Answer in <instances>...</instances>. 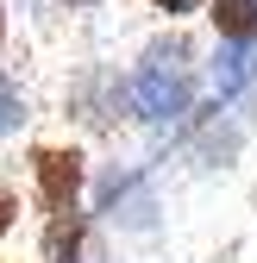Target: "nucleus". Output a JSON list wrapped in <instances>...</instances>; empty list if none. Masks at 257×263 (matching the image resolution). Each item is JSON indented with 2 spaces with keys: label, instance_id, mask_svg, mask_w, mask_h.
Listing matches in <instances>:
<instances>
[{
  "label": "nucleus",
  "instance_id": "3",
  "mask_svg": "<svg viewBox=\"0 0 257 263\" xmlns=\"http://www.w3.org/2000/svg\"><path fill=\"white\" fill-rule=\"evenodd\" d=\"M82 257V213H50V232H44V263H76Z\"/></svg>",
  "mask_w": 257,
  "mask_h": 263
},
{
  "label": "nucleus",
  "instance_id": "7",
  "mask_svg": "<svg viewBox=\"0 0 257 263\" xmlns=\"http://www.w3.org/2000/svg\"><path fill=\"white\" fill-rule=\"evenodd\" d=\"M157 7H163V13H188V7H195V0H157Z\"/></svg>",
  "mask_w": 257,
  "mask_h": 263
},
{
  "label": "nucleus",
  "instance_id": "5",
  "mask_svg": "<svg viewBox=\"0 0 257 263\" xmlns=\"http://www.w3.org/2000/svg\"><path fill=\"white\" fill-rule=\"evenodd\" d=\"M251 69H257V50H251V44H226V50L213 57V88L232 94V88L251 82Z\"/></svg>",
  "mask_w": 257,
  "mask_h": 263
},
{
  "label": "nucleus",
  "instance_id": "4",
  "mask_svg": "<svg viewBox=\"0 0 257 263\" xmlns=\"http://www.w3.org/2000/svg\"><path fill=\"white\" fill-rule=\"evenodd\" d=\"M213 25L226 44H251L257 38V0H213Z\"/></svg>",
  "mask_w": 257,
  "mask_h": 263
},
{
  "label": "nucleus",
  "instance_id": "8",
  "mask_svg": "<svg viewBox=\"0 0 257 263\" xmlns=\"http://www.w3.org/2000/svg\"><path fill=\"white\" fill-rule=\"evenodd\" d=\"M0 44H7V13H0Z\"/></svg>",
  "mask_w": 257,
  "mask_h": 263
},
{
  "label": "nucleus",
  "instance_id": "9",
  "mask_svg": "<svg viewBox=\"0 0 257 263\" xmlns=\"http://www.w3.org/2000/svg\"><path fill=\"white\" fill-rule=\"evenodd\" d=\"M63 7H94V0H63Z\"/></svg>",
  "mask_w": 257,
  "mask_h": 263
},
{
  "label": "nucleus",
  "instance_id": "2",
  "mask_svg": "<svg viewBox=\"0 0 257 263\" xmlns=\"http://www.w3.org/2000/svg\"><path fill=\"white\" fill-rule=\"evenodd\" d=\"M31 170H38V201L50 213H69L76 207V194H82V157L76 151H38Z\"/></svg>",
  "mask_w": 257,
  "mask_h": 263
},
{
  "label": "nucleus",
  "instance_id": "1",
  "mask_svg": "<svg viewBox=\"0 0 257 263\" xmlns=\"http://www.w3.org/2000/svg\"><path fill=\"white\" fill-rule=\"evenodd\" d=\"M138 107L151 119H176L188 113V69H182V50H151L138 63Z\"/></svg>",
  "mask_w": 257,
  "mask_h": 263
},
{
  "label": "nucleus",
  "instance_id": "6",
  "mask_svg": "<svg viewBox=\"0 0 257 263\" xmlns=\"http://www.w3.org/2000/svg\"><path fill=\"white\" fill-rule=\"evenodd\" d=\"M19 119H25V101H19V82L0 69V132H19Z\"/></svg>",
  "mask_w": 257,
  "mask_h": 263
}]
</instances>
